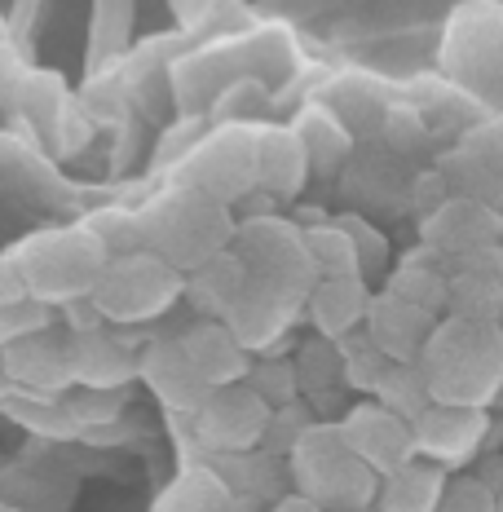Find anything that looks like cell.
<instances>
[{"label": "cell", "mask_w": 503, "mask_h": 512, "mask_svg": "<svg viewBox=\"0 0 503 512\" xmlns=\"http://www.w3.org/2000/svg\"><path fill=\"white\" fill-rule=\"evenodd\" d=\"M424 384L433 402L446 407H481L499 398L503 389V332L499 323L446 314L433 323L420 354Z\"/></svg>", "instance_id": "obj_1"}, {"label": "cell", "mask_w": 503, "mask_h": 512, "mask_svg": "<svg viewBox=\"0 0 503 512\" xmlns=\"http://www.w3.org/2000/svg\"><path fill=\"white\" fill-rule=\"evenodd\" d=\"M287 455H292V477L301 495L323 504L327 512L376 508L380 473L349 451L340 424H309Z\"/></svg>", "instance_id": "obj_2"}, {"label": "cell", "mask_w": 503, "mask_h": 512, "mask_svg": "<svg viewBox=\"0 0 503 512\" xmlns=\"http://www.w3.org/2000/svg\"><path fill=\"white\" fill-rule=\"evenodd\" d=\"M9 265H14L27 296H36V301H67V296L98 287L106 270V243L98 239L93 226L45 230V234H31Z\"/></svg>", "instance_id": "obj_3"}, {"label": "cell", "mask_w": 503, "mask_h": 512, "mask_svg": "<svg viewBox=\"0 0 503 512\" xmlns=\"http://www.w3.org/2000/svg\"><path fill=\"white\" fill-rule=\"evenodd\" d=\"M230 234L234 226L226 217V204L199 195V190L164 195L155 208L142 212V239H151V248L177 270H195L199 261L226 252Z\"/></svg>", "instance_id": "obj_4"}, {"label": "cell", "mask_w": 503, "mask_h": 512, "mask_svg": "<svg viewBox=\"0 0 503 512\" xmlns=\"http://www.w3.org/2000/svg\"><path fill=\"white\" fill-rule=\"evenodd\" d=\"M181 292V270L164 261L159 252H124L106 261L98 287H93V309L115 323H142V318L164 314Z\"/></svg>", "instance_id": "obj_5"}, {"label": "cell", "mask_w": 503, "mask_h": 512, "mask_svg": "<svg viewBox=\"0 0 503 512\" xmlns=\"http://www.w3.org/2000/svg\"><path fill=\"white\" fill-rule=\"evenodd\" d=\"M442 67L477 93L503 89V5L468 0L455 9L442 36Z\"/></svg>", "instance_id": "obj_6"}, {"label": "cell", "mask_w": 503, "mask_h": 512, "mask_svg": "<svg viewBox=\"0 0 503 512\" xmlns=\"http://www.w3.org/2000/svg\"><path fill=\"white\" fill-rule=\"evenodd\" d=\"M234 234H239V248L234 252L248 265L252 279L283 287V292L301 296V301L314 292L318 270H314V261H309L305 230H296L292 221H278V217H252Z\"/></svg>", "instance_id": "obj_7"}, {"label": "cell", "mask_w": 503, "mask_h": 512, "mask_svg": "<svg viewBox=\"0 0 503 512\" xmlns=\"http://www.w3.org/2000/svg\"><path fill=\"white\" fill-rule=\"evenodd\" d=\"M190 190L217 199V204H239L256 186V128L252 124H221L203 133L195 151L186 155Z\"/></svg>", "instance_id": "obj_8"}, {"label": "cell", "mask_w": 503, "mask_h": 512, "mask_svg": "<svg viewBox=\"0 0 503 512\" xmlns=\"http://www.w3.org/2000/svg\"><path fill=\"white\" fill-rule=\"evenodd\" d=\"M270 415L274 407L248 380L221 384L195 411V433H199V442H208V451H252L256 442H265Z\"/></svg>", "instance_id": "obj_9"}, {"label": "cell", "mask_w": 503, "mask_h": 512, "mask_svg": "<svg viewBox=\"0 0 503 512\" xmlns=\"http://www.w3.org/2000/svg\"><path fill=\"white\" fill-rule=\"evenodd\" d=\"M340 433H345L349 451L358 455L362 464L376 468L380 477L402 468L406 460H415V424L406 420V415L389 411L376 398L349 407V415L340 420Z\"/></svg>", "instance_id": "obj_10"}, {"label": "cell", "mask_w": 503, "mask_h": 512, "mask_svg": "<svg viewBox=\"0 0 503 512\" xmlns=\"http://www.w3.org/2000/svg\"><path fill=\"white\" fill-rule=\"evenodd\" d=\"M420 230H424V243L437 256L455 261V256H473V252L495 248V239L503 230V212L481 204V199L451 195V199H442V204L428 212Z\"/></svg>", "instance_id": "obj_11"}, {"label": "cell", "mask_w": 503, "mask_h": 512, "mask_svg": "<svg viewBox=\"0 0 503 512\" xmlns=\"http://www.w3.org/2000/svg\"><path fill=\"white\" fill-rule=\"evenodd\" d=\"M486 433H490V415L481 407H446V402H433L415 420V455L442 468H464L481 451Z\"/></svg>", "instance_id": "obj_12"}, {"label": "cell", "mask_w": 503, "mask_h": 512, "mask_svg": "<svg viewBox=\"0 0 503 512\" xmlns=\"http://www.w3.org/2000/svg\"><path fill=\"white\" fill-rule=\"evenodd\" d=\"M301 305H305L301 296H292V292H283V287L261 283L248 274L239 301L230 305L226 323H230V332L243 340V349H270L274 340L287 332V323L296 318Z\"/></svg>", "instance_id": "obj_13"}, {"label": "cell", "mask_w": 503, "mask_h": 512, "mask_svg": "<svg viewBox=\"0 0 503 512\" xmlns=\"http://www.w3.org/2000/svg\"><path fill=\"white\" fill-rule=\"evenodd\" d=\"M137 376H142L151 389L159 393V402L173 411L195 415L208 398V380L195 371L190 354L181 349V340H151V345L137 354Z\"/></svg>", "instance_id": "obj_14"}, {"label": "cell", "mask_w": 503, "mask_h": 512, "mask_svg": "<svg viewBox=\"0 0 503 512\" xmlns=\"http://www.w3.org/2000/svg\"><path fill=\"white\" fill-rule=\"evenodd\" d=\"M433 323H437L433 314H424L420 305L402 301L398 292H389V287H384L380 296H371V314H367V327H362V332L376 340L384 358L420 362L424 340H428V332H433Z\"/></svg>", "instance_id": "obj_15"}, {"label": "cell", "mask_w": 503, "mask_h": 512, "mask_svg": "<svg viewBox=\"0 0 503 512\" xmlns=\"http://www.w3.org/2000/svg\"><path fill=\"white\" fill-rule=\"evenodd\" d=\"M309 173H314V164H309V151L296 128H283V124L256 128V186L265 195H278V199L296 195Z\"/></svg>", "instance_id": "obj_16"}, {"label": "cell", "mask_w": 503, "mask_h": 512, "mask_svg": "<svg viewBox=\"0 0 503 512\" xmlns=\"http://www.w3.org/2000/svg\"><path fill=\"white\" fill-rule=\"evenodd\" d=\"M309 318H314L318 336L327 340H345L353 332L367 327L371 314V292H367V274H345V279H318L314 292L305 296Z\"/></svg>", "instance_id": "obj_17"}, {"label": "cell", "mask_w": 503, "mask_h": 512, "mask_svg": "<svg viewBox=\"0 0 503 512\" xmlns=\"http://www.w3.org/2000/svg\"><path fill=\"white\" fill-rule=\"evenodd\" d=\"M181 349L190 354L195 371L208 380V389H221V384H239L248 380V349L243 340L230 332V323H195L186 336H181Z\"/></svg>", "instance_id": "obj_18"}, {"label": "cell", "mask_w": 503, "mask_h": 512, "mask_svg": "<svg viewBox=\"0 0 503 512\" xmlns=\"http://www.w3.org/2000/svg\"><path fill=\"white\" fill-rule=\"evenodd\" d=\"M446 256H437L433 248H415L406 252L389 274V292H398L402 301L420 305L424 314L446 318V305H451V270H446Z\"/></svg>", "instance_id": "obj_19"}, {"label": "cell", "mask_w": 503, "mask_h": 512, "mask_svg": "<svg viewBox=\"0 0 503 512\" xmlns=\"http://www.w3.org/2000/svg\"><path fill=\"white\" fill-rule=\"evenodd\" d=\"M446 468L433 464V460H406L402 468L380 477V495H376V508L380 512H437L446 495Z\"/></svg>", "instance_id": "obj_20"}, {"label": "cell", "mask_w": 503, "mask_h": 512, "mask_svg": "<svg viewBox=\"0 0 503 512\" xmlns=\"http://www.w3.org/2000/svg\"><path fill=\"white\" fill-rule=\"evenodd\" d=\"M5 354V371L14 380H27L36 389H62L71 376V340H53V336H27L14 345L0 349Z\"/></svg>", "instance_id": "obj_21"}, {"label": "cell", "mask_w": 503, "mask_h": 512, "mask_svg": "<svg viewBox=\"0 0 503 512\" xmlns=\"http://www.w3.org/2000/svg\"><path fill=\"white\" fill-rule=\"evenodd\" d=\"M71 376L89 389H115L128 376H137V358L115 336H76L71 340Z\"/></svg>", "instance_id": "obj_22"}, {"label": "cell", "mask_w": 503, "mask_h": 512, "mask_svg": "<svg viewBox=\"0 0 503 512\" xmlns=\"http://www.w3.org/2000/svg\"><path fill=\"white\" fill-rule=\"evenodd\" d=\"M243 283H248V265L239 261V252H217L190 270V296L199 301V309H212L221 318L239 301Z\"/></svg>", "instance_id": "obj_23"}, {"label": "cell", "mask_w": 503, "mask_h": 512, "mask_svg": "<svg viewBox=\"0 0 503 512\" xmlns=\"http://www.w3.org/2000/svg\"><path fill=\"white\" fill-rule=\"evenodd\" d=\"M292 128L301 133L314 168H336L340 159L349 155V128L336 111H327V106H309V111H301V120Z\"/></svg>", "instance_id": "obj_24"}, {"label": "cell", "mask_w": 503, "mask_h": 512, "mask_svg": "<svg viewBox=\"0 0 503 512\" xmlns=\"http://www.w3.org/2000/svg\"><path fill=\"white\" fill-rule=\"evenodd\" d=\"M305 248H309V261H314L318 279H345V274H362L358 248H353V234L345 230V221L309 226L305 230Z\"/></svg>", "instance_id": "obj_25"}, {"label": "cell", "mask_w": 503, "mask_h": 512, "mask_svg": "<svg viewBox=\"0 0 503 512\" xmlns=\"http://www.w3.org/2000/svg\"><path fill=\"white\" fill-rule=\"evenodd\" d=\"M376 402H384L389 411H398L406 415V420H420V415L433 407V393H428V384H424V371H420V362H389V371L380 376L376 384V393H371Z\"/></svg>", "instance_id": "obj_26"}, {"label": "cell", "mask_w": 503, "mask_h": 512, "mask_svg": "<svg viewBox=\"0 0 503 512\" xmlns=\"http://www.w3.org/2000/svg\"><path fill=\"white\" fill-rule=\"evenodd\" d=\"M221 482L212 473H186L181 482H173L155 512H217L221 508Z\"/></svg>", "instance_id": "obj_27"}, {"label": "cell", "mask_w": 503, "mask_h": 512, "mask_svg": "<svg viewBox=\"0 0 503 512\" xmlns=\"http://www.w3.org/2000/svg\"><path fill=\"white\" fill-rule=\"evenodd\" d=\"M45 323H49V309H45V301H36V296L18 292V296H9V301H0V349L14 345V340H27Z\"/></svg>", "instance_id": "obj_28"}, {"label": "cell", "mask_w": 503, "mask_h": 512, "mask_svg": "<svg viewBox=\"0 0 503 512\" xmlns=\"http://www.w3.org/2000/svg\"><path fill=\"white\" fill-rule=\"evenodd\" d=\"M248 384L270 407H287V402H296V393H301L296 362H261L256 371H248Z\"/></svg>", "instance_id": "obj_29"}, {"label": "cell", "mask_w": 503, "mask_h": 512, "mask_svg": "<svg viewBox=\"0 0 503 512\" xmlns=\"http://www.w3.org/2000/svg\"><path fill=\"white\" fill-rule=\"evenodd\" d=\"M437 512H499V495L481 477H451Z\"/></svg>", "instance_id": "obj_30"}, {"label": "cell", "mask_w": 503, "mask_h": 512, "mask_svg": "<svg viewBox=\"0 0 503 512\" xmlns=\"http://www.w3.org/2000/svg\"><path fill=\"white\" fill-rule=\"evenodd\" d=\"M345 221V230L353 234V248H358V261H362V274L367 270H380L384 261H389V239L371 226V221H362V217H340Z\"/></svg>", "instance_id": "obj_31"}, {"label": "cell", "mask_w": 503, "mask_h": 512, "mask_svg": "<svg viewBox=\"0 0 503 512\" xmlns=\"http://www.w3.org/2000/svg\"><path fill=\"white\" fill-rule=\"evenodd\" d=\"M464 151L477 159V164H486L490 173H495L503 181V124H486V133L468 137Z\"/></svg>", "instance_id": "obj_32"}, {"label": "cell", "mask_w": 503, "mask_h": 512, "mask_svg": "<svg viewBox=\"0 0 503 512\" xmlns=\"http://www.w3.org/2000/svg\"><path fill=\"white\" fill-rule=\"evenodd\" d=\"M270 512H327V508H323V504H314L309 495H287L283 504H274Z\"/></svg>", "instance_id": "obj_33"}, {"label": "cell", "mask_w": 503, "mask_h": 512, "mask_svg": "<svg viewBox=\"0 0 503 512\" xmlns=\"http://www.w3.org/2000/svg\"><path fill=\"white\" fill-rule=\"evenodd\" d=\"M18 292H23V283H18L14 265H0V301H9V296H18Z\"/></svg>", "instance_id": "obj_34"}, {"label": "cell", "mask_w": 503, "mask_h": 512, "mask_svg": "<svg viewBox=\"0 0 503 512\" xmlns=\"http://www.w3.org/2000/svg\"><path fill=\"white\" fill-rule=\"evenodd\" d=\"M173 5H177L186 18H195V14H203V9H212V0H173Z\"/></svg>", "instance_id": "obj_35"}, {"label": "cell", "mask_w": 503, "mask_h": 512, "mask_svg": "<svg viewBox=\"0 0 503 512\" xmlns=\"http://www.w3.org/2000/svg\"><path fill=\"white\" fill-rule=\"evenodd\" d=\"M495 252H499V261H503V230H499V239H495Z\"/></svg>", "instance_id": "obj_36"}, {"label": "cell", "mask_w": 503, "mask_h": 512, "mask_svg": "<svg viewBox=\"0 0 503 512\" xmlns=\"http://www.w3.org/2000/svg\"><path fill=\"white\" fill-rule=\"evenodd\" d=\"M5 376H9V371H5V354H0V384H5Z\"/></svg>", "instance_id": "obj_37"}, {"label": "cell", "mask_w": 503, "mask_h": 512, "mask_svg": "<svg viewBox=\"0 0 503 512\" xmlns=\"http://www.w3.org/2000/svg\"><path fill=\"white\" fill-rule=\"evenodd\" d=\"M495 323H499V332H503V305H499V318H495Z\"/></svg>", "instance_id": "obj_38"}, {"label": "cell", "mask_w": 503, "mask_h": 512, "mask_svg": "<svg viewBox=\"0 0 503 512\" xmlns=\"http://www.w3.org/2000/svg\"><path fill=\"white\" fill-rule=\"evenodd\" d=\"M362 512H380V508H362Z\"/></svg>", "instance_id": "obj_39"}, {"label": "cell", "mask_w": 503, "mask_h": 512, "mask_svg": "<svg viewBox=\"0 0 503 512\" xmlns=\"http://www.w3.org/2000/svg\"><path fill=\"white\" fill-rule=\"evenodd\" d=\"M499 512H503V495H499Z\"/></svg>", "instance_id": "obj_40"}]
</instances>
